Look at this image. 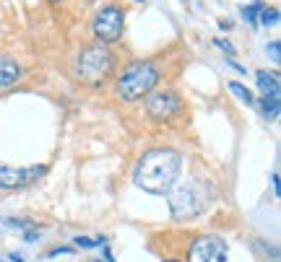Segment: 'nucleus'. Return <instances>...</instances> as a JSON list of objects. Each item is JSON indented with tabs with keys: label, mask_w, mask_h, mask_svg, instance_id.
I'll use <instances>...</instances> for the list:
<instances>
[{
	"label": "nucleus",
	"mask_w": 281,
	"mask_h": 262,
	"mask_svg": "<svg viewBox=\"0 0 281 262\" xmlns=\"http://www.w3.org/2000/svg\"><path fill=\"white\" fill-rule=\"evenodd\" d=\"M21 78V68L8 60V57H0V89H11V86H16Z\"/></svg>",
	"instance_id": "9d476101"
},
{
	"label": "nucleus",
	"mask_w": 281,
	"mask_h": 262,
	"mask_svg": "<svg viewBox=\"0 0 281 262\" xmlns=\"http://www.w3.org/2000/svg\"><path fill=\"white\" fill-rule=\"evenodd\" d=\"M52 3H58V0H52Z\"/></svg>",
	"instance_id": "b1692460"
},
{
	"label": "nucleus",
	"mask_w": 281,
	"mask_h": 262,
	"mask_svg": "<svg viewBox=\"0 0 281 262\" xmlns=\"http://www.w3.org/2000/svg\"><path fill=\"white\" fill-rule=\"evenodd\" d=\"M229 247L221 236H198L188 249V262H227Z\"/></svg>",
	"instance_id": "423d86ee"
},
{
	"label": "nucleus",
	"mask_w": 281,
	"mask_h": 262,
	"mask_svg": "<svg viewBox=\"0 0 281 262\" xmlns=\"http://www.w3.org/2000/svg\"><path fill=\"white\" fill-rule=\"evenodd\" d=\"M271 182H273V192H276V195H281V179H278V171H273Z\"/></svg>",
	"instance_id": "6ab92c4d"
},
{
	"label": "nucleus",
	"mask_w": 281,
	"mask_h": 262,
	"mask_svg": "<svg viewBox=\"0 0 281 262\" xmlns=\"http://www.w3.org/2000/svg\"><path fill=\"white\" fill-rule=\"evenodd\" d=\"M258 249L268 257L271 254V262H278V249L273 247V244H266V241H258Z\"/></svg>",
	"instance_id": "dca6fc26"
},
{
	"label": "nucleus",
	"mask_w": 281,
	"mask_h": 262,
	"mask_svg": "<svg viewBox=\"0 0 281 262\" xmlns=\"http://www.w3.org/2000/svg\"><path fill=\"white\" fill-rule=\"evenodd\" d=\"M180 107H182L180 104V96L172 94V91H159V94H151L146 99V112L156 122H164V119L175 117L180 112Z\"/></svg>",
	"instance_id": "6e6552de"
},
{
	"label": "nucleus",
	"mask_w": 281,
	"mask_h": 262,
	"mask_svg": "<svg viewBox=\"0 0 281 262\" xmlns=\"http://www.w3.org/2000/svg\"><path fill=\"white\" fill-rule=\"evenodd\" d=\"M47 174V166H26V169H16V166H6L0 164V190H21L29 187L34 182H39Z\"/></svg>",
	"instance_id": "0eeeda50"
},
{
	"label": "nucleus",
	"mask_w": 281,
	"mask_h": 262,
	"mask_svg": "<svg viewBox=\"0 0 281 262\" xmlns=\"http://www.w3.org/2000/svg\"><path fill=\"white\" fill-rule=\"evenodd\" d=\"M278 109H281V104H278L276 96H263L260 99V112H263L266 119H276L278 117Z\"/></svg>",
	"instance_id": "f8f14e48"
},
{
	"label": "nucleus",
	"mask_w": 281,
	"mask_h": 262,
	"mask_svg": "<svg viewBox=\"0 0 281 262\" xmlns=\"http://www.w3.org/2000/svg\"><path fill=\"white\" fill-rule=\"evenodd\" d=\"M266 50H268V55H271V60H273V63H281V42H278V39H276V42H271V45H268Z\"/></svg>",
	"instance_id": "f3484780"
},
{
	"label": "nucleus",
	"mask_w": 281,
	"mask_h": 262,
	"mask_svg": "<svg viewBox=\"0 0 281 262\" xmlns=\"http://www.w3.org/2000/svg\"><path fill=\"white\" fill-rule=\"evenodd\" d=\"M216 45H219V47H221V50H227V52H229V55H234V47H232V45H229V42H224V39H216Z\"/></svg>",
	"instance_id": "aec40b11"
},
{
	"label": "nucleus",
	"mask_w": 281,
	"mask_h": 262,
	"mask_svg": "<svg viewBox=\"0 0 281 262\" xmlns=\"http://www.w3.org/2000/svg\"><path fill=\"white\" fill-rule=\"evenodd\" d=\"M76 247H81V249H97V247H102L104 244V239H89V236H76V241H73Z\"/></svg>",
	"instance_id": "2eb2a0df"
},
{
	"label": "nucleus",
	"mask_w": 281,
	"mask_h": 262,
	"mask_svg": "<svg viewBox=\"0 0 281 262\" xmlns=\"http://www.w3.org/2000/svg\"><path fill=\"white\" fill-rule=\"evenodd\" d=\"M182 169V156L172 148H154L141 156L133 182L138 190L151 192V195H167L180 177Z\"/></svg>",
	"instance_id": "f257e3e1"
},
{
	"label": "nucleus",
	"mask_w": 281,
	"mask_h": 262,
	"mask_svg": "<svg viewBox=\"0 0 281 262\" xmlns=\"http://www.w3.org/2000/svg\"><path fill=\"white\" fill-rule=\"evenodd\" d=\"M11 259H13V262H24V259H21L18 254H11Z\"/></svg>",
	"instance_id": "412c9836"
},
{
	"label": "nucleus",
	"mask_w": 281,
	"mask_h": 262,
	"mask_svg": "<svg viewBox=\"0 0 281 262\" xmlns=\"http://www.w3.org/2000/svg\"><path fill=\"white\" fill-rule=\"evenodd\" d=\"M167 195H170V210H172L175 221H190V218L200 215L209 208V200H211L209 187L195 179L175 185Z\"/></svg>",
	"instance_id": "f03ea898"
},
{
	"label": "nucleus",
	"mask_w": 281,
	"mask_h": 262,
	"mask_svg": "<svg viewBox=\"0 0 281 262\" xmlns=\"http://www.w3.org/2000/svg\"><path fill=\"white\" fill-rule=\"evenodd\" d=\"M136 3H143V0H136Z\"/></svg>",
	"instance_id": "5701e85b"
},
{
	"label": "nucleus",
	"mask_w": 281,
	"mask_h": 262,
	"mask_svg": "<svg viewBox=\"0 0 281 262\" xmlns=\"http://www.w3.org/2000/svg\"><path fill=\"white\" fill-rule=\"evenodd\" d=\"M159 83V70L151 63H133L130 68H125V73L117 78L115 94L120 102H138L143 96H148L154 91V86Z\"/></svg>",
	"instance_id": "7ed1b4c3"
},
{
	"label": "nucleus",
	"mask_w": 281,
	"mask_h": 262,
	"mask_svg": "<svg viewBox=\"0 0 281 262\" xmlns=\"http://www.w3.org/2000/svg\"><path fill=\"white\" fill-rule=\"evenodd\" d=\"M123 26H125V18H123V11L117 6H104L97 11L94 21H91V29H94V36L102 42V45H112L123 36Z\"/></svg>",
	"instance_id": "39448f33"
},
{
	"label": "nucleus",
	"mask_w": 281,
	"mask_h": 262,
	"mask_svg": "<svg viewBox=\"0 0 281 262\" xmlns=\"http://www.w3.org/2000/svg\"><path fill=\"white\" fill-rule=\"evenodd\" d=\"M255 83H258V89L263 91V96H276V99H278L281 83H278V75H276V73L260 68V70H255Z\"/></svg>",
	"instance_id": "1a4fd4ad"
},
{
	"label": "nucleus",
	"mask_w": 281,
	"mask_h": 262,
	"mask_svg": "<svg viewBox=\"0 0 281 262\" xmlns=\"http://www.w3.org/2000/svg\"><path fill=\"white\" fill-rule=\"evenodd\" d=\"M58 254H76V247H58L50 252V257H58Z\"/></svg>",
	"instance_id": "a211bd4d"
},
{
	"label": "nucleus",
	"mask_w": 281,
	"mask_h": 262,
	"mask_svg": "<svg viewBox=\"0 0 281 262\" xmlns=\"http://www.w3.org/2000/svg\"><path fill=\"white\" fill-rule=\"evenodd\" d=\"M229 91L242 102V104H255V96H253V91L248 89V86H242L239 80H229Z\"/></svg>",
	"instance_id": "9b49d317"
},
{
	"label": "nucleus",
	"mask_w": 281,
	"mask_h": 262,
	"mask_svg": "<svg viewBox=\"0 0 281 262\" xmlns=\"http://www.w3.org/2000/svg\"><path fill=\"white\" fill-rule=\"evenodd\" d=\"M164 262H180V259H164Z\"/></svg>",
	"instance_id": "4be33fe9"
},
{
	"label": "nucleus",
	"mask_w": 281,
	"mask_h": 262,
	"mask_svg": "<svg viewBox=\"0 0 281 262\" xmlns=\"http://www.w3.org/2000/svg\"><path fill=\"white\" fill-rule=\"evenodd\" d=\"M112 65H115V55L109 52V47L102 45V42H94V45H89L86 50H81V55H78L76 78L97 86L112 73Z\"/></svg>",
	"instance_id": "20e7f679"
},
{
	"label": "nucleus",
	"mask_w": 281,
	"mask_h": 262,
	"mask_svg": "<svg viewBox=\"0 0 281 262\" xmlns=\"http://www.w3.org/2000/svg\"><path fill=\"white\" fill-rule=\"evenodd\" d=\"M260 8H263V6H260V0H255L253 6H245V8H242V18H245L248 24H255V21H258Z\"/></svg>",
	"instance_id": "4468645a"
},
{
	"label": "nucleus",
	"mask_w": 281,
	"mask_h": 262,
	"mask_svg": "<svg viewBox=\"0 0 281 262\" xmlns=\"http://www.w3.org/2000/svg\"><path fill=\"white\" fill-rule=\"evenodd\" d=\"M258 21H260L263 26H276V24H278V8H260Z\"/></svg>",
	"instance_id": "ddd939ff"
}]
</instances>
